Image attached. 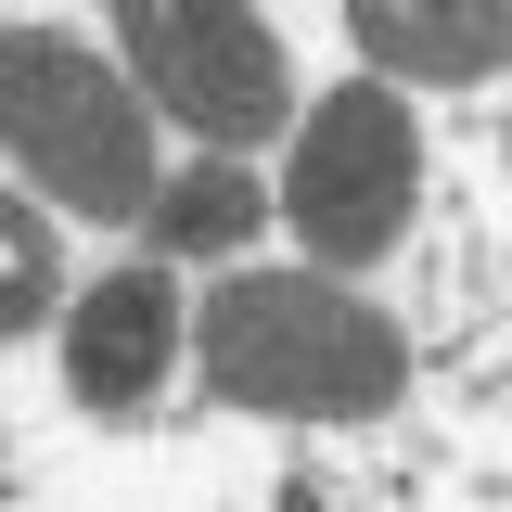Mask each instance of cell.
Wrapping results in <instances>:
<instances>
[{
  "label": "cell",
  "instance_id": "6da1fadb",
  "mask_svg": "<svg viewBox=\"0 0 512 512\" xmlns=\"http://www.w3.org/2000/svg\"><path fill=\"white\" fill-rule=\"evenodd\" d=\"M192 359L205 397L256 423H384L410 397V333L346 269H231L192 308Z\"/></svg>",
  "mask_w": 512,
  "mask_h": 512
},
{
  "label": "cell",
  "instance_id": "7a4b0ae2",
  "mask_svg": "<svg viewBox=\"0 0 512 512\" xmlns=\"http://www.w3.org/2000/svg\"><path fill=\"white\" fill-rule=\"evenodd\" d=\"M0 141H13L26 192H52L90 231L154 218V192H167L154 180V103H141V77L103 64L90 39H64V26H13L0 39Z\"/></svg>",
  "mask_w": 512,
  "mask_h": 512
},
{
  "label": "cell",
  "instance_id": "3957f363",
  "mask_svg": "<svg viewBox=\"0 0 512 512\" xmlns=\"http://www.w3.org/2000/svg\"><path fill=\"white\" fill-rule=\"evenodd\" d=\"M116 64L205 154H256L295 116V64H282L256 0H116Z\"/></svg>",
  "mask_w": 512,
  "mask_h": 512
},
{
  "label": "cell",
  "instance_id": "277c9868",
  "mask_svg": "<svg viewBox=\"0 0 512 512\" xmlns=\"http://www.w3.org/2000/svg\"><path fill=\"white\" fill-rule=\"evenodd\" d=\"M410 205H423V128L397 103V77H346L320 90L295 154H282V218L320 269H372L410 244Z\"/></svg>",
  "mask_w": 512,
  "mask_h": 512
},
{
  "label": "cell",
  "instance_id": "5b68a950",
  "mask_svg": "<svg viewBox=\"0 0 512 512\" xmlns=\"http://www.w3.org/2000/svg\"><path fill=\"white\" fill-rule=\"evenodd\" d=\"M192 346V308L180 282L154 269V256H128V269H90L77 295H64V384L103 410V423H128L154 384H167V359Z\"/></svg>",
  "mask_w": 512,
  "mask_h": 512
},
{
  "label": "cell",
  "instance_id": "8992f818",
  "mask_svg": "<svg viewBox=\"0 0 512 512\" xmlns=\"http://www.w3.org/2000/svg\"><path fill=\"white\" fill-rule=\"evenodd\" d=\"M346 39L397 90H474L512 64V0H346Z\"/></svg>",
  "mask_w": 512,
  "mask_h": 512
},
{
  "label": "cell",
  "instance_id": "52a82bcc",
  "mask_svg": "<svg viewBox=\"0 0 512 512\" xmlns=\"http://www.w3.org/2000/svg\"><path fill=\"white\" fill-rule=\"evenodd\" d=\"M256 218H282V192H256L231 154H192L180 180L154 192V218H141V231H154L167 256H231V244H256Z\"/></svg>",
  "mask_w": 512,
  "mask_h": 512
},
{
  "label": "cell",
  "instance_id": "ba28073f",
  "mask_svg": "<svg viewBox=\"0 0 512 512\" xmlns=\"http://www.w3.org/2000/svg\"><path fill=\"white\" fill-rule=\"evenodd\" d=\"M64 205L52 192H13V205H0V256H13V333H39V320H64V231H52Z\"/></svg>",
  "mask_w": 512,
  "mask_h": 512
},
{
  "label": "cell",
  "instance_id": "9c48e42d",
  "mask_svg": "<svg viewBox=\"0 0 512 512\" xmlns=\"http://www.w3.org/2000/svg\"><path fill=\"white\" fill-rule=\"evenodd\" d=\"M500 154H512V128H500Z\"/></svg>",
  "mask_w": 512,
  "mask_h": 512
}]
</instances>
